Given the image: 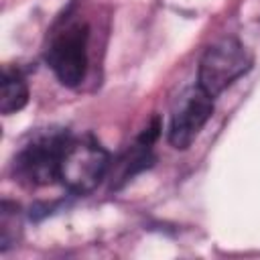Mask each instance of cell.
<instances>
[{
    "mask_svg": "<svg viewBox=\"0 0 260 260\" xmlns=\"http://www.w3.org/2000/svg\"><path fill=\"white\" fill-rule=\"evenodd\" d=\"M213 114V98L199 85L179 95L169 122V144L177 150L189 148Z\"/></svg>",
    "mask_w": 260,
    "mask_h": 260,
    "instance_id": "5",
    "label": "cell"
},
{
    "mask_svg": "<svg viewBox=\"0 0 260 260\" xmlns=\"http://www.w3.org/2000/svg\"><path fill=\"white\" fill-rule=\"evenodd\" d=\"M110 171V154L93 138H69L61 162L59 181L75 195H87Z\"/></svg>",
    "mask_w": 260,
    "mask_h": 260,
    "instance_id": "4",
    "label": "cell"
},
{
    "mask_svg": "<svg viewBox=\"0 0 260 260\" xmlns=\"http://www.w3.org/2000/svg\"><path fill=\"white\" fill-rule=\"evenodd\" d=\"M89 26L81 18H65L53 32L45 51V59L55 77L67 85L77 87L87 73L89 63Z\"/></svg>",
    "mask_w": 260,
    "mask_h": 260,
    "instance_id": "1",
    "label": "cell"
},
{
    "mask_svg": "<svg viewBox=\"0 0 260 260\" xmlns=\"http://www.w3.org/2000/svg\"><path fill=\"white\" fill-rule=\"evenodd\" d=\"M28 102V85L18 71L4 69L2 71V93H0V112L10 116L20 112Z\"/></svg>",
    "mask_w": 260,
    "mask_h": 260,
    "instance_id": "6",
    "label": "cell"
},
{
    "mask_svg": "<svg viewBox=\"0 0 260 260\" xmlns=\"http://www.w3.org/2000/svg\"><path fill=\"white\" fill-rule=\"evenodd\" d=\"M250 51L234 37H223L209 45L201 55L197 69V85L211 98L225 91L234 81L252 69Z\"/></svg>",
    "mask_w": 260,
    "mask_h": 260,
    "instance_id": "3",
    "label": "cell"
},
{
    "mask_svg": "<svg viewBox=\"0 0 260 260\" xmlns=\"http://www.w3.org/2000/svg\"><path fill=\"white\" fill-rule=\"evenodd\" d=\"M16 228H18V219H16V205L10 209V203L4 201L2 203V219H0V234H2V252H6L12 242L16 240Z\"/></svg>",
    "mask_w": 260,
    "mask_h": 260,
    "instance_id": "7",
    "label": "cell"
},
{
    "mask_svg": "<svg viewBox=\"0 0 260 260\" xmlns=\"http://www.w3.org/2000/svg\"><path fill=\"white\" fill-rule=\"evenodd\" d=\"M69 142L63 128H45L30 136L14 156V177L30 187L49 185L59 179V162Z\"/></svg>",
    "mask_w": 260,
    "mask_h": 260,
    "instance_id": "2",
    "label": "cell"
}]
</instances>
